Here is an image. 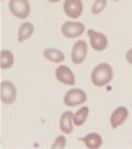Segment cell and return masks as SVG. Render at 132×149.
<instances>
[{
  "instance_id": "6da1fadb",
  "label": "cell",
  "mask_w": 132,
  "mask_h": 149,
  "mask_svg": "<svg viewBox=\"0 0 132 149\" xmlns=\"http://www.w3.org/2000/svg\"><path fill=\"white\" fill-rule=\"evenodd\" d=\"M114 78V71L112 68L108 63H101L96 65L93 69L91 73V82L96 87H103L106 84H108Z\"/></svg>"
},
{
  "instance_id": "7a4b0ae2",
  "label": "cell",
  "mask_w": 132,
  "mask_h": 149,
  "mask_svg": "<svg viewBox=\"0 0 132 149\" xmlns=\"http://www.w3.org/2000/svg\"><path fill=\"white\" fill-rule=\"evenodd\" d=\"M87 100V94L81 88H70L64 96V103L68 107H75Z\"/></svg>"
},
{
  "instance_id": "3957f363",
  "label": "cell",
  "mask_w": 132,
  "mask_h": 149,
  "mask_svg": "<svg viewBox=\"0 0 132 149\" xmlns=\"http://www.w3.org/2000/svg\"><path fill=\"white\" fill-rule=\"evenodd\" d=\"M9 11L19 19H27L31 13V4L28 0H9Z\"/></svg>"
},
{
  "instance_id": "277c9868",
  "label": "cell",
  "mask_w": 132,
  "mask_h": 149,
  "mask_svg": "<svg viewBox=\"0 0 132 149\" xmlns=\"http://www.w3.org/2000/svg\"><path fill=\"white\" fill-rule=\"evenodd\" d=\"M17 98V90L9 81H3L0 86V99L4 104H12Z\"/></svg>"
},
{
  "instance_id": "5b68a950",
  "label": "cell",
  "mask_w": 132,
  "mask_h": 149,
  "mask_svg": "<svg viewBox=\"0 0 132 149\" xmlns=\"http://www.w3.org/2000/svg\"><path fill=\"white\" fill-rule=\"evenodd\" d=\"M61 32L68 38H77L85 32V25L82 23H77V21H65L62 24Z\"/></svg>"
},
{
  "instance_id": "8992f818",
  "label": "cell",
  "mask_w": 132,
  "mask_h": 149,
  "mask_svg": "<svg viewBox=\"0 0 132 149\" xmlns=\"http://www.w3.org/2000/svg\"><path fill=\"white\" fill-rule=\"evenodd\" d=\"M87 34H89V40H90V45L94 50L102 52L107 48L108 40H107V37L104 36L103 33H99V32H95V31H93V29H90V31L87 32Z\"/></svg>"
},
{
  "instance_id": "52a82bcc",
  "label": "cell",
  "mask_w": 132,
  "mask_h": 149,
  "mask_svg": "<svg viewBox=\"0 0 132 149\" xmlns=\"http://www.w3.org/2000/svg\"><path fill=\"white\" fill-rule=\"evenodd\" d=\"M64 11L70 19H78L83 12V4L81 0H65Z\"/></svg>"
},
{
  "instance_id": "ba28073f",
  "label": "cell",
  "mask_w": 132,
  "mask_h": 149,
  "mask_svg": "<svg viewBox=\"0 0 132 149\" xmlns=\"http://www.w3.org/2000/svg\"><path fill=\"white\" fill-rule=\"evenodd\" d=\"M86 56H87V44L83 40H78L74 44L73 50H71V61L75 65H81L85 61Z\"/></svg>"
},
{
  "instance_id": "9c48e42d",
  "label": "cell",
  "mask_w": 132,
  "mask_h": 149,
  "mask_svg": "<svg viewBox=\"0 0 132 149\" xmlns=\"http://www.w3.org/2000/svg\"><path fill=\"white\" fill-rule=\"evenodd\" d=\"M56 78L58 82L66 84V86H74L75 84V77L73 71L65 65H59L56 69Z\"/></svg>"
},
{
  "instance_id": "30bf717a",
  "label": "cell",
  "mask_w": 132,
  "mask_h": 149,
  "mask_svg": "<svg viewBox=\"0 0 132 149\" xmlns=\"http://www.w3.org/2000/svg\"><path fill=\"white\" fill-rule=\"evenodd\" d=\"M128 118V110L126 107H118L111 115V119H110V123H111V127L112 128H118L119 125L124 123Z\"/></svg>"
},
{
  "instance_id": "8fae6325",
  "label": "cell",
  "mask_w": 132,
  "mask_h": 149,
  "mask_svg": "<svg viewBox=\"0 0 132 149\" xmlns=\"http://www.w3.org/2000/svg\"><path fill=\"white\" fill-rule=\"evenodd\" d=\"M73 116L74 113L71 111H66V112L62 113L61 119H59V130L66 135L73 132Z\"/></svg>"
},
{
  "instance_id": "7c38bea8",
  "label": "cell",
  "mask_w": 132,
  "mask_h": 149,
  "mask_svg": "<svg viewBox=\"0 0 132 149\" xmlns=\"http://www.w3.org/2000/svg\"><path fill=\"white\" fill-rule=\"evenodd\" d=\"M81 140L83 141L86 148H89V149H98V148H101L102 144H103L102 136L95 132L89 133V135H86L83 139H81Z\"/></svg>"
},
{
  "instance_id": "4fadbf2b",
  "label": "cell",
  "mask_w": 132,
  "mask_h": 149,
  "mask_svg": "<svg viewBox=\"0 0 132 149\" xmlns=\"http://www.w3.org/2000/svg\"><path fill=\"white\" fill-rule=\"evenodd\" d=\"M34 32V26L33 24L31 23H23L20 25L19 28V33H17V41L19 42H23L25 40H28L29 37L33 34Z\"/></svg>"
},
{
  "instance_id": "5bb4252c",
  "label": "cell",
  "mask_w": 132,
  "mask_h": 149,
  "mask_svg": "<svg viewBox=\"0 0 132 149\" xmlns=\"http://www.w3.org/2000/svg\"><path fill=\"white\" fill-rule=\"evenodd\" d=\"M44 57H45L48 61L50 62H56V63H59L65 59V54L64 52L58 50V49H54V48H48L44 50Z\"/></svg>"
},
{
  "instance_id": "9a60e30c",
  "label": "cell",
  "mask_w": 132,
  "mask_h": 149,
  "mask_svg": "<svg viewBox=\"0 0 132 149\" xmlns=\"http://www.w3.org/2000/svg\"><path fill=\"white\" fill-rule=\"evenodd\" d=\"M12 65H13V54L7 49L1 50V53H0V66H1V69H9L12 68Z\"/></svg>"
},
{
  "instance_id": "2e32d148",
  "label": "cell",
  "mask_w": 132,
  "mask_h": 149,
  "mask_svg": "<svg viewBox=\"0 0 132 149\" xmlns=\"http://www.w3.org/2000/svg\"><path fill=\"white\" fill-rule=\"evenodd\" d=\"M87 116H89V107H82L74 113L73 116V121L75 125H83L86 121Z\"/></svg>"
},
{
  "instance_id": "e0dca14e",
  "label": "cell",
  "mask_w": 132,
  "mask_h": 149,
  "mask_svg": "<svg viewBox=\"0 0 132 149\" xmlns=\"http://www.w3.org/2000/svg\"><path fill=\"white\" fill-rule=\"evenodd\" d=\"M106 6H107V0H96L93 4V7H91V12L94 15H98L106 8Z\"/></svg>"
},
{
  "instance_id": "ac0fdd59",
  "label": "cell",
  "mask_w": 132,
  "mask_h": 149,
  "mask_svg": "<svg viewBox=\"0 0 132 149\" xmlns=\"http://www.w3.org/2000/svg\"><path fill=\"white\" fill-rule=\"evenodd\" d=\"M65 145H66V139L64 136H58L52 146H53V149H64Z\"/></svg>"
},
{
  "instance_id": "d6986e66",
  "label": "cell",
  "mask_w": 132,
  "mask_h": 149,
  "mask_svg": "<svg viewBox=\"0 0 132 149\" xmlns=\"http://www.w3.org/2000/svg\"><path fill=\"white\" fill-rule=\"evenodd\" d=\"M126 58H127V61H128V63H131L132 65V49H129V50L127 52Z\"/></svg>"
},
{
  "instance_id": "ffe728a7",
  "label": "cell",
  "mask_w": 132,
  "mask_h": 149,
  "mask_svg": "<svg viewBox=\"0 0 132 149\" xmlns=\"http://www.w3.org/2000/svg\"><path fill=\"white\" fill-rule=\"evenodd\" d=\"M48 1H50V3H58V1H61V0H48Z\"/></svg>"
},
{
  "instance_id": "44dd1931",
  "label": "cell",
  "mask_w": 132,
  "mask_h": 149,
  "mask_svg": "<svg viewBox=\"0 0 132 149\" xmlns=\"http://www.w3.org/2000/svg\"><path fill=\"white\" fill-rule=\"evenodd\" d=\"M112 1H120V0H112Z\"/></svg>"
}]
</instances>
